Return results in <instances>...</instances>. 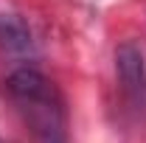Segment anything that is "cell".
Instances as JSON below:
<instances>
[{"instance_id": "cell-1", "label": "cell", "mask_w": 146, "mask_h": 143, "mask_svg": "<svg viewBox=\"0 0 146 143\" xmlns=\"http://www.w3.org/2000/svg\"><path fill=\"white\" fill-rule=\"evenodd\" d=\"M6 98L36 143H68V107L54 81L34 68H17L6 79Z\"/></svg>"}, {"instance_id": "cell-2", "label": "cell", "mask_w": 146, "mask_h": 143, "mask_svg": "<svg viewBox=\"0 0 146 143\" xmlns=\"http://www.w3.org/2000/svg\"><path fill=\"white\" fill-rule=\"evenodd\" d=\"M118 84L132 109H146V62L135 42H124L115 51Z\"/></svg>"}, {"instance_id": "cell-3", "label": "cell", "mask_w": 146, "mask_h": 143, "mask_svg": "<svg viewBox=\"0 0 146 143\" xmlns=\"http://www.w3.org/2000/svg\"><path fill=\"white\" fill-rule=\"evenodd\" d=\"M0 42L11 51H28L31 48V34L25 28V23L17 17H0Z\"/></svg>"}]
</instances>
